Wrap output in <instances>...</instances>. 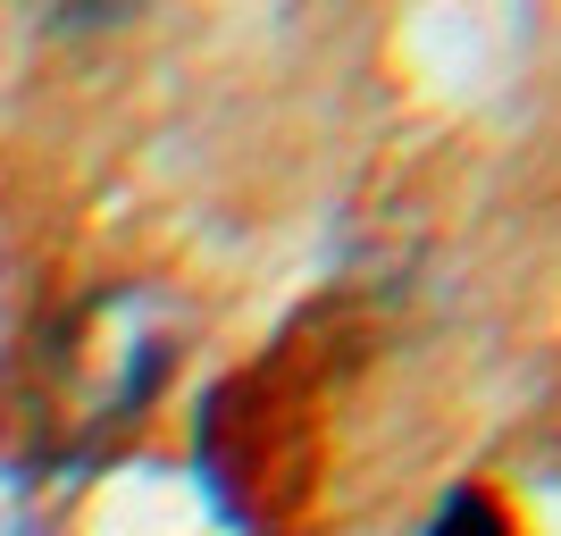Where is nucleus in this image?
<instances>
[{
    "label": "nucleus",
    "mask_w": 561,
    "mask_h": 536,
    "mask_svg": "<svg viewBox=\"0 0 561 536\" xmlns=\"http://www.w3.org/2000/svg\"><path fill=\"white\" fill-rule=\"evenodd\" d=\"M420 536H519V520L494 503L486 487H453L436 512H427V528Z\"/></svg>",
    "instance_id": "f257e3e1"
},
{
    "label": "nucleus",
    "mask_w": 561,
    "mask_h": 536,
    "mask_svg": "<svg viewBox=\"0 0 561 536\" xmlns=\"http://www.w3.org/2000/svg\"><path fill=\"white\" fill-rule=\"evenodd\" d=\"M18 536H34V528H18Z\"/></svg>",
    "instance_id": "f03ea898"
}]
</instances>
